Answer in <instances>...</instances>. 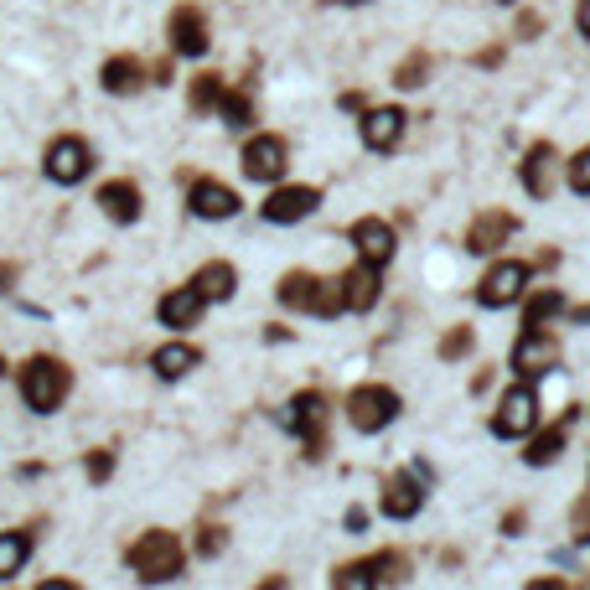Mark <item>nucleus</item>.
Returning a JSON list of instances; mask_svg holds the SVG:
<instances>
[{
    "label": "nucleus",
    "mask_w": 590,
    "mask_h": 590,
    "mask_svg": "<svg viewBox=\"0 0 590 590\" xmlns=\"http://www.w3.org/2000/svg\"><path fill=\"white\" fill-rule=\"evenodd\" d=\"M280 306L290 311H311V317H342L348 301H342V280H321V274L290 270L280 280Z\"/></svg>",
    "instance_id": "f257e3e1"
},
{
    "label": "nucleus",
    "mask_w": 590,
    "mask_h": 590,
    "mask_svg": "<svg viewBox=\"0 0 590 590\" xmlns=\"http://www.w3.org/2000/svg\"><path fill=\"white\" fill-rule=\"evenodd\" d=\"M182 539L167 529H151V533H140V544L130 549V570H136L146 586H161V580H177L182 576Z\"/></svg>",
    "instance_id": "f03ea898"
},
{
    "label": "nucleus",
    "mask_w": 590,
    "mask_h": 590,
    "mask_svg": "<svg viewBox=\"0 0 590 590\" xmlns=\"http://www.w3.org/2000/svg\"><path fill=\"white\" fill-rule=\"evenodd\" d=\"M327 393L321 389H306V393H296L286 404V414H280V424H286L290 436H301V446H306V456L317 461L321 451H327Z\"/></svg>",
    "instance_id": "7ed1b4c3"
},
{
    "label": "nucleus",
    "mask_w": 590,
    "mask_h": 590,
    "mask_svg": "<svg viewBox=\"0 0 590 590\" xmlns=\"http://www.w3.org/2000/svg\"><path fill=\"white\" fill-rule=\"evenodd\" d=\"M533 280V264H523V259H498V264H487V274L477 280V306H487V311H502V306L523 301V290H529Z\"/></svg>",
    "instance_id": "20e7f679"
},
{
    "label": "nucleus",
    "mask_w": 590,
    "mask_h": 590,
    "mask_svg": "<svg viewBox=\"0 0 590 590\" xmlns=\"http://www.w3.org/2000/svg\"><path fill=\"white\" fill-rule=\"evenodd\" d=\"M399 393L389 389V383H363V389L348 393V420L352 430H363V436H379V430H389L393 420H399Z\"/></svg>",
    "instance_id": "39448f33"
},
{
    "label": "nucleus",
    "mask_w": 590,
    "mask_h": 590,
    "mask_svg": "<svg viewBox=\"0 0 590 590\" xmlns=\"http://www.w3.org/2000/svg\"><path fill=\"white\" fill-rule=\"evenodd\" d=\"M508 368H513L523 383L554 373V368H560V342H554V332H549V327H523V337L513 342V358H508Z\"/></svg>",
    "instance_id": "423d86ee"
},
{
    "label": "nucleus",
    "mask_w": 590,
    "mask_h": 590,
    "mask_svg": "<svg viewBox=\"0 0 590 590\" xmlns=\"http://www.w3.org/2000/svg\"><path fill=\"white\" fill-rule=\"evenodd\" d=\"M533 430H539V393H533V383H518V389H508L498 399V409H492V436L529 440Z\"/></svg>",
    "instance_id": "0eeeda50"
},
{
    "label": "nucleus",
    "mask_w": 590,
    "mask_h": 590,
    "mask_svg": "<svg viewBox=\"0 0 590 590\" xmlns=\"http://www.w3.org/2000/svg\"><path fill=\"white\" fill-rule=\"evenodd\" d=\"M62 393H68V368L52 363V358H31L21 368V399H27L37 414H52L62 404Z\"/></svg>",
    "instance_id": "6e6552de"
},
{
    "label": "nucleus",
    "mask_w": 590,
    "mask_h": 590,
    "mask_svg": "<svg viewBox=\"0 0 590 590\" xmlns=\"http://www.w3.org/2000/svg\"><path fill=\"white\" fill-rule=\"evenodd\" d=\"M518 182H523V192H529L533 202H549V197H554V187L564 182V161H560V151H554L549 140H533L529 156L518 161Z\"/></svg>",
    "instance_id": "1a4fd4ad"
},
{
    "label": "nucleus",
    "mask_w": 590,
    "mask_h": 590,
    "mask_svg": "<svg viewBox=\"0 0 590 590\" xmlns=\"http://www.w3.org/2000/svg\"><path fill=\"white\" fill-rule=\"evenodd\" d=\"M93 171V151L78 136H58L47 146V177L58 187H78Z\"/></svg>",
    "instance_id": "9d476101"
},
{
    "label": "nucleus",
    "mask_w": 590,
    "mask_h": 590,
    "mask_svg": "<svg viewBox=\"0 0 590 590\" xmlns=\"http://www.w3.org/2000/svg\"><path fill=\"white\" fill-rule=\"evenodd\" d=\"M290 167V151L280 136H254L243 146V177L249 182H280Z\"/></svg>",
    "instance_id": "9b49d317"
},
{
    "label": "nucleus",
    "mask_w": 590,
    "mask_h": 590,
    "mask_svg": "<svg viewBox=\"0 0 590 590\" xmlns=\"http://www.w3.org/2000/svg\"><path fill=\"white\" fill-rule=\"evenodd\" d=\"M317 208H321L317 187H274L259 212H264V223H301V218H311Z\"/></svg>",
    "instance_id": "f8f14e48"
},
{
    "label": "nucleus",
    "mask_w": 590,
    "mask_h": 590,
    "mask_svg": "<svg viewBox=\"0 0 590 590\" xmlns=\"http://www.w3.org/2000/svg\"><path fill=\"white\" fill-rule=\"evenodd\" d=\"M513 228H518L513 212H502V208L477 212V218H471V228H467V249H471V254H498L502 243L513 239Z\"/></svg>",
    "instance_id": "ddd939ff"
},
{
    "label": "nucleus",
    "mask_w": 590,
    "mask_h": 590,
    "mask_svg": "<svg viewBox=\"0 0 590 590\" xmlns=\"http://www.w3.org/2000/svg\"><path fill=\"white\" fill-rule=\"evenodd\" d=\"M420 508H424L420 467H414V471H393L389 482H383V513H389L393 523H404V518H414Z\"/></svg>",
    "instance_id": "4468645a"
},
{
    "label": "nucleus",
    "mask_w": 590,
    "mask_h": 590,
    "mask_svg": "<svg viewBox=\"0 0 590 590\" xmlns=\"http://www.w3.org/2000/svg\"><path fill=\"white\" fill-rule=\"evenodd\" d=\"M187 208H192L197 218L218 223V218H233V212H239V192L223 182H212V177H197L192 192H187Z\"/></svg>",
    "instance_id": "2eb2a0df"
},
{
    "label": "nucleus",
    "mask_w": 590,
    "mask_h": 590,
    "mask_svg": "<svg viewBox=\"0 0 590 590\" xmlns=\"http://www.w3.org/2000/svg\"><path fill=\"white\" fill-rule=\"evenodd\" d=\"M208 16L197 11V6H177L171 11V52H182V58H202L208 52Z\"/></svg>",
    "instance_id": "dca6fc26"
},
{
    "label": "nucleus",
    "mask_w": 590,
    "mask_h": 590,
    "mask_svg": "<svg viewBox=\"0 0 590 590\" xmlns=\"http://www.w3.org/2000/svg\"><path fill=\"white\" fill-rule=\"evenodd\" d=\"M404 109H393V104H379V109H363V146L368 151H393L399 140H404Z\"/></svg>",
    "instance_id": "f3484780"
},
{
    "label": "nucleus",
    "mask_w": 590,
    "mask_h": 590,
    "mask_svg": "<svg viewBox=\"0 0 590 590\" xmlns=\"http://www.w3.org/2000/svg\"><path fill=\"white\" fill-rule=\"evenodd\" d=\"M576 420H580V409L570 404L560 420L549 424V430L529 436V451H523V461H529V467H549V461H560V451L570 446V430H576Z\"/></svg>",
    "instance_id": "a211bd4d"
},
{
    "label": "nucleus",
    "mask_w": 590,
    "mask_h": 590,
    "mask_svg": "<svg viewBox=\"0 0 590 590\" xmlns=\"http://www.w3.org/2000/svg\"><path fill=\"white\" fill-rule=\"evenodd\" d=\"M379 296H383V270L368 264V259H358V264L342 274V301H348V311H373Z\"/></svg>",
    "instance_id": "6ab92c4d"
},
{
    "label": "nucleus",
    "mask_w": 590,
    "mask_h": 590,
    "mask_svg": "<svg viewBox=\"0 0 590 590\" xmlns=\"http://www.w3.org/2000/svg\"><path fill=\"white\" fill-rule=\"evenodd\" d=\"M352 243H358V259H368V264H389L393 249H399V239H393V228L383 223V218H358L352 223Z\"/></svg>",
    "instance_id": "aec40b11"
},
{
    "label": "nucleus",
    "mask_w": 590,
    "mask_h": 590,
    "mask_svg": "<svg viewBox=\"0 0 590 590\" xmlns=\"http://www.w3.org/2000/svg\"><path fill=\"white\" fill-rule=\"evenodd\" d=\"M192 290L202 301H228V296L239 290V270L223 264V259H212V264H202V270L192 274Z\"/></svg>",
    "instance_id": "412c9836"
},
{
    "label": "nucleus",
    "mask_w": 590,
    "mask_h": 590,
    "mask_svg": "<svg viewBox=\"0 0 590 590\" xmlns=\"http://www.w3.org/2000/svg\"><path fill=\"white\" fill-rule=\"evenodd\" d=\"M99 208H104L114 223H136L140 218V187L136 182H104L99 187Z\"/></svg>",
    "instance_id": "4be33fe9"
},
{
    "label": "nucleus",
    "mask_w": 590,
    "mask_h": 590,
    "mask_svg": "<svg viewBox=\"0 0 590 590\" xmlns=\"http://www.w3.org/2000/svg\"><path fill=\"white\" fill-rule=\"evenodd\" d=\"M202 296H197L192 286H182V290H171L167 301H161V327H177V332H182V327H197V317H202Z\"/></svg>",
    "instance_id": "5701e85b"
},
{
    "label": "nucleus",
    "mask_w": 590,
    "mask_h": 590,
    "mask_svg": "<svg viewBox=\"0 0 590 590\" xmlns=\"http://www.w3.org/2000/svg\"><path fill=\"white\" fill-rule=\"evenodd\" d=\"M99 83H104L109 93H136L140 83H146V68H140V58H109L104 68H99Z\"/></svg>",
    "instance_id": "b1692460"
},
{
    "label": "nucleus",
    "mask_w": 590,
    "mask_h": 590,
    "mask_svg": "<svg viewBox=\"0 0 590 590\" xmlns=\"http://www.w3.org/2000/svg\"><path fill=\"white\" fill-rule=\"evenodd\" d=\"M197 363H202V352L187 348V342H171V348H161V352L151 358V368L161 373V379H187Z\"/></svg>",
    "instance_id": "393cba45"
},
{
    "label": "nucleus",
    "mask_w": 590,
    "mask_h": 590,
    "mask_svg": "<svg viewBox=\"0 0 590 590\" xmlns=\"http://www.w3.org/2000/svg\"><path fill=\"white\" fill-rule=\"evenodd\" d=\"M570 301H564L560 290H533L529 296V311H523V327H549L554 317H564Z\"/></svg>",
    "instance_id": "a878e982"
},
{
    "label": "nucleus",
    "mask_w": 590,
    "mask_h": 590,
    "mask_svg": "<svg viewBox=\"0 0 590 590\" xmlns=\"http://www.w3.org/2000/svg\"><path fill=\"white\" fill-rule=\"evenodd\" d=\"M223 73H197L192 78V89H187V104L197 109V114H212V109L223 104Z\"/></svg>",
    "instance_id": "bb28decb"
},
{
    "label": "nucleus",
    "mask_w": 590,
    "mask_h": 590,
    "mask_svg": "<svg viewBox=\"0 0 590 590\" xmlns=\"http://www.w3.org/2000/svg\"><path fill=\"white\" fill-rule=\"evenodd\" d=\"M373 576H379V586L383 580H389V586H404L409 580V570H414V560H409L404 549H379V554H373Z\"/></svg>",
    "instance_id": "cd10ccee"
},
{
    "label": "nucleus",
    "mask_w": 590,
    "mask_h": 590,
    "mask_svg": "<svg viewBox=\"0 0 590 590\" xmlns=\"http://www.w3.org/2000/svg\"><path fill=\"white\" fill-rule=\"evenodd\" d=\"M218 114H223L228 130H249V124H254V99H249L243 89H228L223 104H218Z\"/></svg>",
    "instance_id": "c85d7f7f"
},
{
    "label": "nucleus",
    "mask_w": 590,
    "mask_h": 590,
    "mask_svg": "<svg viewBox=\"0 0 590 590\" xmlns=\"http://www.w3.org/2000/svg\"><path fill=\"white\" fill-rule=\"evenodd\" d=\"M31 554V539L27 533H0V580H11Z\"/></svg>",
    "instance_id": "c756f323"
},
{
    "label": "nucleus",
    "mask_w": 590,
    "mask_h": 590,
    "mask_svg": "<svg viewBox=\"0 0 590 590\" xmlns=\"http://www.w3.org/2000/svg\"><path fill=\"white\" fill-rule=\"evenodd\" d=\"M332 590H379V576H373V564L358 560V564H342L332 576Z\"/></svg>",
    "instance_id": "7c9ffc66"
},
{
    "label": "nucleus",
    "mask_w": 590,
    "mask_h": 590,
    "mask_svg": "<svg viewBox=\"0 0 590 590\" xmlns=\"http://www.w3.org/2000/svg\"><path fill=\"white\" fill-rule=\"evenodd\" d=\"M424 78H430V52H409V58L393 68V83H399V89H420Z\"/></svg>",
    "instance_id": "2f4dec72"
},
{
    "label": "nucleus",
    "mask_w": 590,
    "mask_h": 590,
    "mask_svg": "<svg viewBox=\"0 0 590 590\" xmlns=\"http://www.w3.org/2000/svg\"><path fill=\"white\" fill-rule=\"evenodd\" d=\"M471 348H477V332H471V327H451V332L440 337V358H446V363H461Z\"/></svg>",
    "instance_id": "473e14b6"
},
{
    "label": "nucleus",
    "mask_w": 590,
    "mask_h": 590,
    "mask_svg": "<svg viewBox=\"0 0 590 590\" xmlns=\"http://www.w3.org/2000/svg\"><path fill=\"white\" fill-rule=\"evenodd\" d=\"M564 182H570V192L590 197V146H586V151H576L570 161H564Z\"/></svg>",
    "instance_id": "72a5a7b5"
},
{
    "label": "nucleus",
    "mask_w": 590,
    "mask_h": 590,
    "mask_svg": "<svg viewBox=\"0 0 590 590\" xmlns=\"http://www.w3.org/2000/svg\"><path fill=\"white\" fill-rule=\"evenodd\" d=\"M570 539H576V544H590V487L576 498V508H570Z\"/></svg>",
    "instance_id": "f704fd0d"
},
{
    "label": "nucleus",
    "mask_w": 590,
    "mask_h": 590,
    "mask_svg": "<svg viewBox=\"0 0 590 590\" xmlns=\"http://www.w3.org/2000/svg\"><path fill=\"white\" fill-rule=\"evenodd\" d=\"M223 539H228L223 529H202V539H197V554H208V560H212V554L223 549Z\"/></svg>",
    "instance_id": "c9c22d12"
},
{
    "label": "nucleus",
    "mask_w": 590,
    "mask_h": 590,
    "mask_svg": "<svg viewBox=\"0 0 590 590\" xmlns=\"http://www.w3.org/2000/svg\"><path fill=\"white\" fill-rule=\"evenodd\" d=\"M109 471H114V456H109V451H93L89 456V477H93V482H104Z\"/></svg>",
    "instance_id": "e433bc0d"
},
{
    "label": "nucleus",
    "mask_w": 590,
    "mask_h": 590,
    "mask_svg": "<svg viewBox=\"0 0 590 590\" xmlns=\"http://www.w3.org/2000/svg\"><path fill=\"white\" fill-rule=\"evenodd\" d=\"M539 31H544V16H533V11L518 16V37H539Z\"/></svg>",
    "instance_id": "4c0bfd02"
},
{
    "label": "nucleus",
    "mask_w": 590,
    "mask_h": 590,
    "mask_svg": "<svg viewBox=\"0 0 590 590\" xmlns=\"http://www.w3.org/2000/svg\"><path fill=\"white\" fill-rule=\"evenodd\" d=\"M523 523H529V513H523V508H513V513L502 518V533L513 539V533H523Z\"/></svg>",
    "instance_id": "58836bf2"
},
{
    "label": "nucleus",
    "mask_w": 590,
    "mask_h": 590,
    "mask_svg": "<svg viewBox=\"0 0 590 590\" xmlns=\"http://www.w3.org/2000/svg\"><path fill=\"white\" fill-rule=\"evenodd\" d=\"M576 31L590 42V0H580V6H576Z\"/></svg>",
    "instance_id": "ea45409f"
},
{
    "label": "nucleus",
    "mask_w": 590,
    "mask_h": 590,
    "mask_svg": "<svg viewBox=\"0 0 590 590\" xmlns=\"http://www.w3.org/2000/svg\"><path fill=\"white\" fill-rule=\"evenodd\" d=\"M529 590H564V580L560 576H539V580H529Z\"/></svg>",
    "instance_id": "a19ab883"
},
{
    "label": "nucleus",
    "mask_w": 590,
    "mask_h": 590,
    "mask_svg": "<svg viewBox=\"0 0 590 590\" xmlns=\"http://www.w3.org/2000/svg\"><path fill=\"white\" fill-rule=\"evenodd\" d=\"M348 529H352V533H363V529H368V513H363V508H348Z\"/></svg>",
    "instance_id": "79ce46f5"
},
{
    "label": "nucleus",
    "mask_w": 590,
    "mask_h": 590,
    "mask_svg": "<svg viewBox=\"0 0 590 590\" xmlns=\"http://www.w3.org/2000/svg\"><path fill=\"white\" fill-rule=\"evenodd\" d=\"M16 286V264H0V296Z\"/></svg>",
    "instance_id": "37998d69"
},
{
    "label": "nucleus",
    "mask_w": 590,
    "mask_h": 590,
    "mask_svg": "<svg viewBox=\"0 0 590 590\" xmlns=\"http://www.w3.org/2000/svg\"><path fill=\"white\" fill-rule=\"evenodd\" d=\"M498 62H502L498 47H492V52H477V68H498Z\"/></svg>",
    "instance_id": "c03bdc74"
},
{
    "label": "nucleus",
    "mask_w": 590,
    "mask_h": 590,
    "mask_svg": "<svg viewBox=\"0 0 590 590\" xmlns=\"http://www.w3.org/2000/svg\"><path fill=\"white\" fill-rule=\"evenodd\" d=\"M570 321H576V327H590V301L576 306V311H570Z\"/></svg>",
    "instance_id": "a18cd8bd"
},
{
    "label": "nucleus",
    "mask_w": 590,
    "mask_h": 590,
    "mask_svg": "<svg viewBox=\"0 0 590 590\" xmlns=\"http://www.w3.org/2000/svg\"><path fill=\"white\" fill-rule=\"evenodd\" d=\"M259 590H290V580L286 576H264V586H259Z\"/></svg>",
    "instance_id": "49530a36"
},
{
    "label": "nucleus",
    "mask_w": 590,
    "mask_h": 590,
    "mask_svg": "<svg viewBox=\"0 0 590 590\" xmlns=\"http://www.w3.org/2000/svg\"><path fill=\"white\" fill-rule=\"evenodd\" d=\"M42 590H78V586H73V580H47Z\"/></svg>",
    "instance_id": "de8ad7c7"
},
{
    "label": "nucleus",
    "mask_w": 590,
    "mask_h": 590,
    "mask_svg": "<svg viewBox=\"0 0 590 590\" xmlns=\"http://www.w3.org/2000/svg\"><path fill=\"white\" fill-rule=\"evenodd\" d=\"M564 590H590V570H586V576L576 580V586H564Z\"/></svg>",
    "instance_id": "09e8293b"
}]
</instances>
